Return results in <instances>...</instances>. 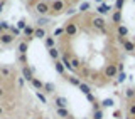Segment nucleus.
<instances>
[{
	"mask_svg": "<svg viewBox=\"0 0 135 119\" xmlns=\"http://www.w3.org/2000/svg\"><path fill=\"white\" fill-rule=\"evenodd\" d=\"M56 112H57V116L62 117V119H69L71 117L69 112H68V109H64V107H56Z\"/></svg>",
	"mask_w": 135,
	"mask_h": 119,
	"instance_id": "nucleus-14",
	"label": "nucleus"
},
{
	"mask_svg": "<svg viewBox=\"0 0 135 119\" xmlns=\"http://www.w3.org/2000/svg\"><path fill=\"white\" fill-rule=\"evenodd\" d=\"M17 61H19L20 64H24V66H25V64L29 62V59H27V56H25V54H19V57H17Z\"/></svg>",
	"mask_w": 135,
	"mask_h": 119,
	"instance_id": "nucleus-31",
	"label": "nucleus"
},
{
	"mask_svg": "<svg viewBox=\"0 0 135 119\" xmlns=\"http://www.w3.org/2000/svg\"><path fill=\"white\" fill-rule=\"evenodd\" d=\"M42 91H46L47 94H52V92L56 91V87H54L52 82H44V89H42Z\"/></svg>",
	"mask_w": 135,
	"mask_h": 119,
	"instance_id": "nucleus-18",
	"label": "nucleus"
},
{
	"mask_svg": "<svg viewBox=\"0 0 135 119\" xmlns=\"http://www.w3.org/2000/svg\"><path fill=\"white\" fill-rule=\"evenodd\" d=\"M95 2H96V3H100V5H101V3H103L105 0H95Z\"/></svg>",
	"mask_w": 135,
	"mask_h": 119,
	"instance_id": "nucleus-42",
	"label": "nucleus"
},
{
	"mask_svg": "<svg viewBox=\"0 0 135 119\" xmlns=\"http://www.w3.org/2000/svg\"><path fill=\"white\" fill-rule=\"evenodd\" d=\"M54 102H56V107H64V109H66V106H68V99H66V97H62V96H56Z\"/></svg>",
	"mask_w": 135,
	"mask_h": 119,
	"instance_id": "nucleus-9",
	"label": "nucleus"
},
{
	"mask_svg": "<svg viewBox=\"0 0 135 119\" xmlns=\"http://www.w3.org/2000/svg\"><path fill=\"white\" fill-rule=\"evenodd\" d=\"M49 56H51V59H54V61H59V50L56 47L49 49Z\"/></svg>",
	"mask_w": 135,
	"mask_h": 119,
	"instance_id": "nucleus-22",
	"label": "nucleus"
},
{
	"mask_svg": "<svg viewBox=\"0 0 135 119\" xmlns=\"http://www.w3.org/2000/svg\"><path fill=\"white\" fill-rule=\"evenodd\" d=\"M29 119H36V117H29Z\"/></svg>",
	"mask_w": 135,
	"mask_h": 119,
	"instance_id": "nucleus-44",
	"label": "nucleus"
},
{
	"mask_svg": "<svg viewBox=\"0 0 135 119\" xmlns=\"http://www.w3.org/2000/svg\"><path fill=\"white\" fill-rule=\"evenodd\" d=\"M34 32H36V29H34V27H31V25H27V27H25L24 29V30H22V34H24V35H25V42H31L32 39H34Z\"/></svg>",
	"mask_w": 135,
	"mask_h": 119,
	"instance_id": "nucleus-7",
	"label": "nucleus"
},
{
	"mask_svg": "<svg viewBox=\"0 0 135 119\" xmlns=\"http://www.w3.org/2000/svg\"><path fill=\"white\" fill-rule=\"evenodd\" d=\"M91 22H93V27H95V29L101 30L103 34H107V22H105L103 17H93Z\"/></svg>",
	"mask_w": 135,
	"mask_h": 119,
	"instance_id": "nucleus-4",
	"label": "nucleus"
},
{
	"mask_svg": "<svg viewBox=\"0 0 135 119\" xmlns=\"http://www.w3.org/2000/svg\"><path fill=\"white\" fill-rule=\"evenodd\" d=\"M8 32H10L14 37H19L20 34H22V30H19V29H17V27H14V25H10V30H8Z\"/></svg>",
	"mask_w": 135,
	"mask_h": 119,
	"instance_id": "nucleus-27",
	"label": "nucleus"
},
{
	"mask_svg": "<svg viewBox=\"0 0 135 119\" xmlns=\"http://www.w3.org/2000/svg\"><path fill=\"white\" fill-rule=\"evenodd\" d=\"M62 10H64V2H62V0H54V2H51V12H49L51 17L62 14Z\"/></svg>",
	"mask_w": 135,
	"mask_h": 119,
	"instance_id": "nucleus-1",
	"label": "nucleus"
},
{
	"mask_svg": "<svg viewBox=\"0 0 135 119\" xmlns=\"http://www.w3.org/2000/svg\"><path fill=\"white\" fill-rule=\"evenodd\" d=\"M36 96H37V99H39L42 104H47V97H46L44 94H42V92H39V91H37V92H36Z\"/></svg>",
	"mask_w": 135,
	"mask_h": 119,
	"instance_id": "nucleus-28",
	"label": "nucleus"
},
{
	"mask_svg": "<svg viewBox=\"0 0 135 119\" xmlns=\"http://www.w3.org/2000/svg\"><path fill=\"white\" fill-rule=\"evenodd\" d=\"M3 7H5V2L2 0V2H0V12H3Z\"/></svg>",
	"mask_w": 135,
	"mask_h": 119,
	"instance_id": "nucleus-40",
	"label": "nucleus"
},
{
	"mask_svg": "<svg viewBox=\"0 0 135 119\" xmlns=\"http://www.w3.org/2000/svg\"><path fill=\"white\" fill-rule=\"evenodd\" d=\"M86 99L90 101V102H93V104L96 102V99H95V96H93V94H86Z\"/></svg>",
	"mask_w": 135,
	"mask_h": 119,
	"instance_id": "nucleus-39",
	"label": "nucleus"
},
{
	"mask_svg": "<svg viewBox=\"0 0 135 119\" xmlns=\"http://www.w3.org/2000/svg\"><path fill=\"white\" fill-rule=\"evenodd\" d=\"M36 10H37V14H39L41 17L49 15V12H51V3L44 2V0H41V2L36 3Z\"/></svg>",
	"mask_w": 135,
	"mask_h": 119,
	"instance_id": "nucleus-3",
	"label": "nucleus"
},
{
	"mask_svg": "<svg viewBox=\"0 0 135 119\" xmlns=\"http://www.w3.org/2000/svg\"><path fill=\"white\" fill-rule=\"evenodd\" d=\"M125 97H127V99L135 97V89H127V91H125Z\"/></svg>",
	"mask_w": 135,
	"mask_h": 119,
	"instance_id": "nucleus-32",
	"label": "nucleus"
},
{
	"mask_svg": "<svg viewBox=\"0 0 135 119\" xmlns=\"http://www.w3.org/2000/svg\"><path fill=\"white\" fill-rule=\"evenodd\" d=\"M31 84L37 89V91H42V89H44V82H41V80H39V79H36V77L31 80Z\"/></svg>",
	"mask_w": 135,
	"mask_h": 119,
	"instance_id": "nucleus-19",
	"label": "nucleus"
},
{
	"mask_svg": "<svg viewBox=\"0 0 135 119\" xmlns=\"http://www.w3.org/2000/svg\"><path fill=\"white\" fill-rule=\"evenodd\" d=\"M42 119H49V117H42Z\"/></svg>",
	"mask_w": 135,
	"mask_h": 119,
	"instance_id": "nucleus-45",
	"label": "nucleus"
},
{
	"mask_svg": "<svg viewBox=\"0 0 135 119\" xmlns=\"http://www.w3.org/2000/svg\"><path fill=\"white\" fill-rule=\"evenodd\" d=\"M44 45L47 49H52L54 45H56V39H54V37H46V39H44Z\"/></svg>",
	"mask_w": 135,
	"mask_h": 119,
	"instance_id": "nucleus-17",
	"label": "nucleus"
},
{
	"mask_svg": "<svg viewBox=\"0 0 135 119\" xmlns=\"http://www.w3.org/2000/svg\"><path fill=\"white\" fill-rule=\"evenodd\" d=\"M110 10H112V7H110V5H105V3H101V5H98V8H96L98 15H105V14H108Z\"/></svg>",
	"mask_w": 135,
	"mask_h": 119,
	"instance_id": "nucleus-13",
	"label": "nucleus"
},
{
	"mask_svg": "<svg viewBox=\"0 0 135 119\" xmlns=\"http://www.w3.org/2000/svg\"><path fill=\"white\" fill-rule=\"evenodd\" d=\"M17 50H19V54H27V50H29V42H25V40L19 42V44H17Z\"/></svg>",
	"mask_w": 135,
	"mask_h": 119,
	"instance_id": "nucleus-10",
	"label": "nucleus"
},
{
	"mask_svg": "<svg viewBox=\"0 0 135 119\" xmlns=\"http://www.w3.org/2000/svg\"><path fill=\"white\" fill-rule=\"evenodd\" d=\"M54 67H56V71H57L61 75H64V72H66V67H64V64H62V62H59V61H54Z\"/></svg>",
	"mask_w": 135,
	"mask_h": 119,
	"instance_id": "nucleus-16",
	"label": "nucleus"
},
{
	"mask_svg": "<svg viewBox=\"0 0 135 119\" xmlns=\"http://www.w3.org/2000/svg\"><path fill=\"white\" fill-rule=\"evenodd\" d=\"M117 77H118V82H123V80L127 79V74H125V72H118Z\"/></svg>",
	"mask_w": 135,
	"mask_h": 119,
	"instance_id": "nucleus-36",
	"label": "nucleus"
},
{
	"mask_svg": "<svg viewBox=\"0 0 135 119\" xmlns=\"http://www.w3.org/2000/svg\"><path fill=\"white\" fill-rule=\"evenodd\" d=\"M62 34H64V29H56V30H54V39L59 37V35H62ZM64 35H66V34H64Z\"/></svg>",
	"mask_w": 135,
	"mask_h": 119,
	"instance_id": "nucleus-37",
	"label": "nucleus"
},
{
	"mask_svg": "<svg viewBox=\"0 0 135 119\" xmlns=\"http://www.w3.org/2000/svg\"><path fill=\"white\" fill-rule=\"evenodd\" d=\"M90 2H83L81 3V5H79V12H88V10H90Z\"/></svg>",
	"mask_w": 135,
	"mask_h": 119,
	"instance_id": "nucleus-30",
	"label": "nucleus"
},
{
	"mask_svg": "<svg viewBox=\"0 0 135 119\" xmlns=\"http://www.w3.org/2000/svg\"><path fill=\"white\" fill-rule=\"evenodd\" d=\"M2 114H3V106L0 104V116H2Z\"/></svg>",
	"mask_w": 135,
	"mask_h": 119,
	"instance_id": "nucleus-41",
	"label": "nucleus"
},
{
	"mask_svg": "<svg viewBox=\"0 0 135 119\" xmlns=\"http://www.w3.org/2000/svg\"><path fill=\"white\" fill-rule=\"evenodd\" d=\"M128 114H130L132 117H135V104H130V106H128Z\"/></svg>",
	"mask_w": 135,
	"mask_h": 119,
	"instance_id": "nucleus-38",
	"label": "nucleus"
},
{
	"mask_svg": "<svg viewBox=\"0 0 135 119\" xmlns=\"http://www.w3.org/2000/svg\"><path fill=\"white\" fill-rule=\"evenodd\" d=\"M47 24H49V17H39V19H37V27L44 29Z\"/></svg>",
	"mask_w": 135,
	"mask_h": 119,
	"instance_id": "nucleus-20",
	"label": "nucleus"
},
{
	"mask_svg": "<svg viewBox=\"0 0 135 119\" xmlns=\"http://www.w3.org/2000/svg\"><path fill=\"white\" fill-rule=\"evenodd\" d=\"M34 37H36V39H42V40H44L46 37H47V35H46V29L37 27V29H36V32H34Z\"/></svg>",
	"mask_w": 135,
	"mask_h": 119,
	"instance_id": "nucleus-12",
	"label": "nucleus"
},
{
	"mask_svg": "<svg viewBox=\"0 0 135 119\" xmlns=\"http://www.w3.org/2000/svg\"><path fill=\"white\" fill-rule=\"evenodd\" d=\"M27 25L29 24H25V20H19V22H17V29H19V30H24Z\"/></svg>",
	"mask_w": 135,
	"mask_h": 119,
	"instance_id": "nucleus-34",
	"label": "nucleus"
},
{
	"mask_svg": "<svg viewBox=\"0 0 135 119\" xmlns=\"http://www.w3.org/2000/svg\"><path fill=\"white\" fill-rule=\"evenodd\" d=\"M68 82H71V84H73V86H81V80H79L78 77H68Z\"/></svg>",
	"mask_w": 135,
	"mask_h": 119,
	"instance_id": "nucleus-29",
	"label": "nucleus"
},
{
	"mask_svg": "<svg viewBox=\"0 0 135 119\" xmlns=\"http://www.w3.org/2000/svg\"><path fill=\"white\" fill-rule=\"evenodd\" d=\"M117 32H118V37H127L128 35V29H127L125 25H122V24L117 27Z\"/></svg>",
	"mask_w": 135,
	"mask_h": 119,
	"instance_id": "nucleus-15",
	"label": "nucleus"
},
{
	"mask_svg": "<svg viewBox=\"0 0 135 119\" xmlns=\"http://www.w3.org/2000/svg\"><path fill=\"white\" fill-rule=\"evenodd\" d=\"M22 75H24L25 80H29V82H31V80L34 79V71H32L29 66H24V67H22Z\"/></svg>",
	"mask_w": 135,
	"mask_h": 119,
	"instance_id": "nucleus-8",
	"label": "nucleus"
},
{
	"mask_svg": "<svg viewBox=\"0 0 135 119\" xmlns=\"http://www.w3.org/2000/svg\"><path fill=\"white\" fill-rule=\"evenodd\" d=\"M79 91H81L84 96H86V94H91V89H90V86H88V84H84V82H81V86H79Z\"/></svg>",
	"mask_w": 135,
	"mask_h": 119,
	"instance_id": "nucleus-23",
	"label": "nucleus"
},
{
	"mask_svg": "<svg viewBox=\"0 0 135 119\" xmlns=\"http://www.w3.org/2000/svg\"><path fill=\"white\" fill-rule=\"evenodd\" d=\"M91 119H103V111H101V109H98V111H93Z\"/></svg>",
	"mask_w": 135,
	"mask_h": 119,
	"instance_id": "nucleus-24",
	"label": "nucleus"
},
{
	"mask_svg": "<svg viewBox=\"0 0 135 119\" xmlns=\"http://www.w3.org/2000/svg\"><path fill=\"white\" fill-rule=\"evenodd\" d=\"M5 30H10V24L8 22H0V34H3Z\"/></svg>",
	"mask_w": 135,
	"mask_h": 119,
	"instance_id": "nucleus-26",
	"label": "nucleus"
},
{
	"mask_svg": "<svg viewBox=\"0 0 135 119\" xmlns=\"http://www.w3.org/2000/svg\"><path fill=\"white\" fill-rule=\"evenodd\" d=\"M113 104H115V102H113V99H105L103 102H101V106H103V107H112Z\"/></svg>",
	"mask_w": 135,
	"mask_h": 119,
	"instance_id": "nucleus-33",
	"label": "nucleus"
},
{
	"mask_svg": "<svg viewBox=\"0 0 135 119\" xmlns=\"http://www.w3.org/2000/svg\"><path fill=\"white\" fill-rule=\"evenodd\" d=\"M64 34H66V37H74V35H78V24H76L74 20L66 22V25H64Z\"/></svg>",
	"mask_w": 135,
	"mask_h": 119,
	"instance_id": "nucleus-2",
	"label": "nucleus"
},
{
	"mask_svg": "<svg viewBox=\"0 0 135 119\" xmlns=\"http://www.w3.org/2000/svg\"><path fill=\"white\" fill-rule=\"evenodd\" d=\"M14 40H15V37L12 35L10 32H3V34H0V44H3V45H10Z\"/></svg>",
	"mask_w": 135,
	"mask_h": 119,
	"instance_id": "nucleus-6",
	"label": "nucleus"
},
{
	"mask_svg": "<svg viewBox=\"0 0 135 119\" xmlns=\"http://www.w3.org/2000/svg\"><path fill=\"white\" fill-rule=\"evenodd\" d=\"M117 75H118V69H117V66H115V64H108V66L105 67V77L113 79V77H117Z\"/></svg>",
	"mask_w": 135,
	"mask_h": 119,
	"instance_id": "nucleus-5",
	"label": "nucleus"
},
{
	"mask_svg": "<svg viewBox=\"0 0 135 119\" xmlns=\"http://www.w3.org/2000/svg\"><path fill=\"white\" fill-rule=\"evenodd\" d=\"M112 22L115 24L117 27L120 25V22H122V12H118V10L113 12V14H112Z\"/></svg>",
	"mask_w": 135,
	"mask_h": 119,
	"instance_id": "nucleus-11",
	"label": "nucleus"
},
{
	"mask_svg": "<svg viewBox=\"0 0 135 119\" xmlns=\"http://www.w3.org/2000/svg\"><path fill=\"white\" fill-rule=\"evenodd\" d=\"M123 3H125V0H117L115 2V8L118 12H122V7H123Z\"/></svg>",
	"mask_w": 135,
	"mask_h": 119,
	"instance_id": "nucleus-35",
	"label": "nucleus"
},
{
	"mask_svg": "<svg viewBox=\"0 0 135 119\" xmlns=\"http://www.w3.org/2000/svg\"><path fill=\"white\" fill-rule=\"evenodd\" d=\"M25 2H29V3H34V0H25Z\"/></svg>",
	"mask_w": 135,
	"mask_h": 119,
	"instance_id": "nucleus-43",
	"label": "nucleus"
},
{
	"mask_svg": "<svg viewBox=\"0 0 135 119\" xmlns=\"http://www.w3.org/2000/svg\"><path fill=\"white\" fill-rule=\"evenodd\" d=\"M71 67H73V71H76V69L81 67V62H79L78 57H71Z\"/></svg>",
	"mask_w": 135,
	"mask_h": 119,
	"instance_id": "nucleus-21",
	"label": "nucleus"
},
{
	"mask_svg": "<svg viewBox=\"0 0 135 119\" xmlns=\"http://www.w3.org/2000/svg\"><path fill=\"white\" fill-rule=\"evenodd\" d=\"M0 74H2L3 77H10V75H12V71L8 69V67H2V69H0Z\"/></svg>",
	"mask_w": 135,
	"mask_h": 119,
	"instance_id": "nucleus-25",
	"label": "nucleus"
}]
</instances>
